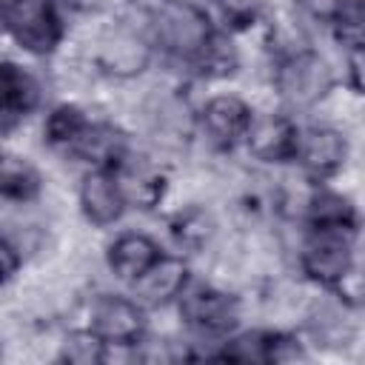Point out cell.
<instances>
[{
	"label": "cell",
	"instance_id": "obj_2",
	"mask_svg": "<svg viewBox=\"0 0 365 365\" xmlns=\"http://www.w3.org/2000/svg\"><path fill=\"white\" fill-rule=\"evenodd\" d=\"M336 86L334 66L325 54L314 48H297L288 54H279L271 74V88L282 111H311L319 108Z\"/></svg>",
	"mask_w": 365,
	"mask_h": 365
},
{
	"label": "cell",
	"instance_id": "obj_1",
	"mask_svg": "<svg viewBox=\"0 0 365 365\" xmlns=\"http://www.w3.org/2000/svg\"><path fill=\"white\" fill-rule=\"evenodd\" d=\"M145 37L171 63H194L217 34L214 17L197 0H157L145 9Z\"/></svg>",
	"mask_w": 365,
	"mask_h": 365
},
{
	"label": "cell",
	"instance_id": "obj_14",
	"mask_svg": "<svg viewBox=\"0 0 365 365\" xmlns=\"http://www.w3.org/2000/svg\"><path fill=\"white\" fill-rule=\"evenodd\" d=\"M91 123H94V117L80 103H57L46 111L40 134L51 151H57L63 157H74L83 137L88 134Z\"/></svg>",
	"mask_w": 365,
	"mask_h": 365
},
{
	"label": "cell",
	"instance_id": "obj_15",
	"mask_svg": "<svg viewBox=\"0 0 365 365\" xmlns=\"http://www.w3.org/2000/svg\"><path fill=\"white\" fill-rule=\"evenodd\" d=\"M46 191L43 171L23 154L0 151V202L6 205H34Z\"/></svg>",
	"mask_w": 365,
	"mask_h": 365
},
{
	"label": "cell",
	"instance_id": "obj_4",
	"mask_svg": "<svg viewBox=\"0 0 365 365\" xmlns=\"http://www.w3.org/2000/svg\"><path fill=\"white\" fill-rule=\"evenodd\" d=\"M359 228H305L297 259L299 274L319 288H339L356 271Z\"/></svg>",
	"mask_w": 365,
	"mask_h": 365
},
{
	"label": "cell",
	"instance_id": "obj_5",
	"mask_svg": "<svg viewBox=\"0 0 365 365\" xmlns=\"http://www.w3.org/2000/svg\"><path fill=\"white\" fill-rule=\"evenodd\" d=\"M177 314L180 322L197 336V339H222L231 331H237L242 319V302L234 291L217 285V282H194L180 291L177 297Z\"/></svg>",
	"mask_w": 365,
	"mask_h": 365
},
{
	"label": "cell",
	"instance_id": "obj_8",
	"mask_svg": "<svg viewBox=\"0 0 365 365\" xmlns=\"http://www.w3.org/2000/svg\"><path fill=\"white\" fill-rule=\"evenodd\" d=\"M254 120V106L242 94L234 91H220L202 100V106L194 114V123L205 143L217 151H231L242 145L248 125Z\"/></svg>",
	"mask_w": 365,
	"mask_h": 365
},
{
	"label": "cell",
	"instance_id": "obj_7",
	"mask_svg": "<svg viewBox=\"0 0 365 365\" xmlns=\"http://www.w3.org/2000/svg\"><path fill=\"white\" fill-rule=\"evenodd\" d=\"M351 157V140L336 123H311L299 125L294 160L299 171L317 182L336 177Z\"/></svg>",
	"mask_w": 365,
	"mask_h": 365
},
{
	"label": "cell",
	"instance_id": "obj_19",
	"mask_svg": "<svg viewBox=\"0 0 365 365\" xmlns=\"http://www.w3.org/2000/svg\"><path fill=\"white\" fill-rule=\"evenodd\" d=\"M23 268V251L6 234H0V285H9Z\"/></svg>",
	"mask_w": 365,
	"mask_h": 365
},
{
	"label": "cell",
	"instance_id": "obj_20",
	"mask_svg": "<svg viewBox=\"0 0 365 365\" xmlns=\"http://www.w3.org/2000/svg\"><path fill=\"white\" fill-rule=\"evenodd\" d=\"M128 3H131V6H137V9H143V11H145V9H148V6H151V3H157V0H128Z\"/></svg>",
	"mask_w": 365,
	"mask_h": 365
},
{
	"label": "cell",
	"instance_id": "obj_16",
	"mask_svg": "<svg viewBox=\"0 0 365 365\" xmlns=\"http://www.w3.org/2000/svg\"><path fill=\"white\" fill-rule=\"evenodd\" d=\"M302 220H305V228H356L359 225L354 200L325 185L308 191L302 202Z\"/></svg>",
	"mask_w": 365,
	"mask_h": 365
},
{
	"label": "cell",
	"instance_id": "obj_9",
	"mask_svg": "<svg viewBox=\"0 0 365 365\" xmlns=\"http://www.w3.org/2000/svg\"><path fill=\"white\" fill-rule=\"evenodd\" d=\"M297 134H299V123L294 120V114H288L282 108L254 111V120L242 140V148L248 151L251 160H257L262 165H282V163L294 160Z\"/></svg>",
	"mask_w": 365,
	"mask_h": 365
},
{
	"label": "cell",
	"instance_id": "obj_12",
	"mask_svg": "<svg viewBox=\"0 0 365 365\" xmlns=\"http://www.w3.org/2000/svg\"><path fill=\"white\" fill-rule=\"evenodd\" d=\"M117 180H120V188H123V197L128 202V208H154L165 200V191H168V174L151 160V157H143V154H134L131 148L111 165Z\"/></svg>",
	"mask_w": 365,
	"mask_h": 365
},
{
	"label": "cell",
	"instance_id": "obj_13",
	"mask_svg": "<svg viewBox=\"0 0 365 365\" xmlns=\"http://www.w3.org/2000/svg\"><path fill=\"white\" fill-rule=\"evenodd\" d=\"M163 254V245L145 234V231H120L108 245H106V268L117 282L131 285L140 274H145L157 257Z\"/></svg>",
	"mask_w": 365,
	"mask_h": 365
},
{
	"label": "cell",
	"instance_id": "obj_3",
	"mask_svg": "<svg viewBox=\"0 0 365 365\" xmlns=\"http://www.w3.org/2000/svg\"><path fill=\"white\" fill-rule=\"evenodd\" d=\"M60 0H0V34L31 57H51L66 40Z\"/></svg>",
	"mask_w": 365,
	"mask_h": 365
},
{
	"label": "cell",
	"instance_id": "obj_17",
	"mask_svg": "<svg viewBox=\"0 0 365 365\" xmlns=\"http://www.w3.org/2000/svg\"><path fill=\"white\" fill-rule=\"evenodd\" d=\"M325 26L334 43L351 54L365 46V3L362 0H331L325 11Z\"/></svg>",
	"mask_w": 365,
	"mask_h": 365
},
{
	"label": "cell",
	"instance_id": "obj_10",
	"mask_svg": "<svg viewBox=\"0 0 365 365\" xmlns=\"http://www.w3.org/2000/svg\"><path fill=\"white\" fill-rule=\"evenodd\" d=\"M77 208L91 228H111L128 211L120 180L111 165H91L77 185Z\"/></svg>",
	"mask_w": 365,
	"mask_h": 365
},
{
	"label": "cell",
	"instance_id": "obj_18",
	"mask_svg": "<svg viewBox=\"0 0 365 365\" xmlns=\"http://www.w3.org/2000/svg\"><path fill=\"white\" fill-rule=\"evenodd\" d=\"M57 359L71 365H97L106 359V342L88 328H74L57 342Z\"/></svg>",
	"mask_w": 365,
	"mask_h": 365
},
{
	"label": "cell",
	"instance_id": "obj_11",
	"mask_svg": "<svg viewBox=\"0 0 365 365\" xmlns=\"http://www.w3.org/2000/svg\"><path fill=\"white\" fill-rule=\"evenodd\" d=\"M188 279H191V268L182 254H160L157 262L131 282V297L145 311L168 308L177 302V297L188 285Z\"/></svg>",
	"mask_w": 365,
	"mask_h": 365
},
{
	"label": "cell",
	"instance_id": "obj_6",
	"mask_svg": "<svg viewBox=\"0 0 365 365\" xmlns=\"http://www.w3.org/2000/svg\"><path fill=\"white\" fill-rule=\"evenodd\" d=\"M86 328L106 345H137L148 331V319L145 308L131 294L103 291L86 305Z\"/></svg>",
	"mask_w": 365,
	"mask_h": 365
}]
</instances>
